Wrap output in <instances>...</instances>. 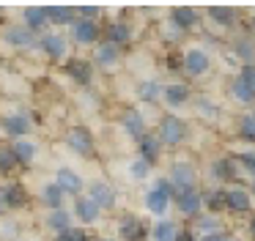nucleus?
I'll return each mask as SVG.
<instances>
[{
    "label": "nucleus",
    "instance_id": "obj_9",
    "mask_svg": "<svg viewBox=\"0 0 255 241\" xmlns=\"http://www.w3.org/2000/svg\"><path fill=\"white\" fill-rule=\"evenodd\" d=\"M0 200H3V208H22L28 203V192L22 184H6L0 192Z\"/></svg>",
    "mask_w": 255,
    "mask_h": 241
},
{
    "label": "nucleus",
    "instance_id": "obj_46",
    "mask_svg": "<svg viewBox=\"0 0 255 241\" xmlns=\"http://www.w3.org/2000/svg\"><path fill=\"white\" fill-rule=\"evenodd\" d=\"M176 241H195V239H192L189 230H181V233H176Z\"/></svg>",
    "mask_w": 255,
    "mask_h": 241
},
{
    "label": "nucleus",
    "instance_id": "obj_48",
    "mask_svg": "<svg viewBox=\"0 0 255 241\" xmlns=\"http://www.w3.org/2000/svg\"><path fill=\"white\" fill-rule=\"evenodd\" d=\"M250 230H253V236H255V219H253V225H250Z\"/></svg>",
    "mask_w": 255,
    "mask_h": 241
},
{
    "label": "nucleus",
    "instance_id": "obj_25",
    "mask_svg": "<svg viewBox=\"0 0 255 241\" xmlns=\"http://www.w3.org/2000/svg\"><path fill=\"white\" fill-rule=\"evenodd\" d=\"M129 38H132V30H129L127 22H113L110 27H107V41L116 44V47H121V44H127Z\"/></svg>",
    "mask_w": 255,
    "mask_h": 241
},
{
    "label": "nucleus",
    "instance_id": "obj_24",
    "mask_svg": "<svg viewBox=\"0 0 255 241\" xmlns=\"http://www.w3.org/2000/svg\"><path fill=\"white\" fill-rule=\"evenodd\" d=\"M41 197H44V203L50 206V211H55V208H63V189L52 181V184H44V189H41Z\"/></svg>",
    "mask_w": 255,
    "mask_h": 241
},
{
    "label": "nucleus",
    "instance_id": "obj_3",
    "mask_svg": "<svg viewBox=\"0 0 255 241\" xmlns=\"http://www.w3.org/2000/svg\"><path fill=\"white\" fill-rule=\"evenodd\" d=\"M88 197L99 208H113L116 206V189H113L110 184H105V181H94V184L88 186Z\"/></svg>",
    "mask_w": 255,
    "mask_h": 241
},
{
    "label": "nucleus",
    "instance_id": "obj_34",
    "mask_svg": "<svg viewBox=\"0 0 255 241\" xmlns=\"http://www.w3.org/2000/svg\"><path fill=\"white\" fill-rule=\"evenodd\" d=\"M239 134L247 142H255V115H244V118L239 120Z\"/></svg>",
    "mask_w": 255,
    "mask_h": 241
},
{
    "label": "nucleus",
    "instance_id": "obj_16",
    "mask_svg": "<svg viewBox=\"0 0 255 241\" xmlns=\"http://www.w3.org/2000/svg\"><path fill=\"white\" fill-rule=\"evenodd\" d=\"M77 19V11L72 5H47V22L52 25H72Z\"/></svg>",
    "mask_w": 255,
    "mask_h": 241
},
{
    "label": "nucleus",
    "instance_id": "obj_1",
    "mask_svg": "<svg viewBox=\"0 0 255 241\" xmlns=\"http://www.w3.org/2000/svg\"><path fill=\"white\" fill-rule=\"evenodd\" d=\"M195 178H198V173H195L192 164L187 162H176L170 167V184L176 186V192H184V189H195Z\"/></svg>",
    "mask_w": 255,
    "mask_h": 241
},
{
    "label": "nucleus",
    "instance_id": "obj_20",
    "mask_svg": "<svg viewBox=\"0 0 255 241\" xmlns=\"http://www.w3.org/2000/svg\"><path fill=\"white\" fill-rule=\"evenodd\" d=\"M167 206H170V195H165V192L151 189L148 195H145V208H148L151 214H156V217H162V214L167 211Z\"/></svg>",
    "mask_w": 255,
    "mask_h": 241
},
{
    "label": "nucleus",
    "instance_id": "obj_37",
    "mask_svg": "<svg viewBox=\"0 0 255 241\" xmlns=\"http://www.w3.org/2000/svg\"><path fill=\"white\" fill-rule=\"evenodd\" d=\"M203 200L209 203L211 211H220V208L225 206V189H222V192H209V195H206Z\"/></svg>",
    "mask_w": 255,
    "mask_h": 241
},
{
    "label": "nucleus",
    "instance_id": "obj_11",
    "mask_svg": "<svg viewBox=\"0 0 255 241\" xmlns=\"http://www.w3.org/2000/svg\"><path fill=\"white\" fill-rule=\"evenodd\" d=\"M3 131L14 140H25L30 131V120L25 115H8V118H3Z\"/></svg>",
    "mask_w": 255,
    "mask_h": 241
},
{
    "label": "nucleus",
    "instance_id": "obj_33",
    "mask_svg": "<svg viewBox=\"0 0 255 241\" xmlns=\"http://www.w3.org/2000/svg\"><path fill=\"white\" fill-rule=\"evenodd\" d=\"M176 225L173 222H159L154 228V241H176Z\"/></svg>",
    "mask_w": 255,
    "mask_h": 241
},
{
    "label": "nucleus",
    "instance_id": "obj_35",
    "mask_svg": "<svg viewBox=\"0 0 255 241\" xmlns=\"http://www.w3.org/2000/svg\"><path fill=\"white\" fill-rule=\"evenodd\" d=\"M233 49H236L239 58H244L247 63H253V58H255V44H253V41H247V38H239V41L233 44Z\"/></svg>",
    "mask_w": 255,
    "mask_h": 241
},
{
    "label": "nucleus",
    "instance_id": "obj_18",
    "mask_svg": "<svg viewBox=\"0 0 255 241\" xmlns=\"http://www.w3.org/2000/svg\"><path fill=\"white\" fill-rule=\"evenodd\" d=\"M47 228L55 230L58 236L66 233V230L72 228V214H69L66 208H55V211H50L47 214Z\"/></svg>",
    "mask_w": 255,
    "mask_h": 241
},
{
    "label": "nucleus",
    "instance_id": "obj_36",
    "mask_svg": "<svg viewBox=\"0 0 255 241\" xmlns=\"http://www.w3.org/2000/svg\"><path fill=\"white\" fill-rule=\"evenodd\" d=\"M17 167V159H14L11 148H0V173H11Z\"/></svg>",
    "mask_w": 255,
    "mask_h": 241
},
{
    "label": "nucleus",
    "instance_id": "obj_19",
    "mask_svg": "<svg viewBox=\"0 0 255 241\" xmlns=\"http://www.w3.org/2000/svg\"><path fill=\"white\" fill-rule=\"evenodd\" d=\"M66 71L80 82V85L91 82V77H94V69H91V63H88V60H80V58H72V60H69V63H66Z\"/></svg>",
    "mask_w": 255,
    "mask_h": 241
},
{
    "label": "nucleus",
    "instance_id": "obj_28",
    "mask_svg": "<svg viewBox=\"0 0 255 241\" xmlns=\"http://www.w3.org/2000/svg\"><path fill=\"white\" fill-rule=\"evenodd\" d=\"M94 60H96L99 66H113V63L118 60V47H116V44H110V41L99 44V47H96Z\"/></svg>",
    "mask_w": 255,
    "mask_h": 241
},
{
    "label": "nucleus",
    "instance_id": "obj_51",
    "mask_svg": "<svg viewBox=\"0 0 255 241\" xmlns=\"http://www.w3.org/2000/svg\"><path fill=\"white\" fill-rule=\"evenodd\" d=\"M253 192H255V181H253Z\"/></svg>",
    "mask_w": 255,
    "mask_h": 241
},
{
    "label": "nucleus",
    "instance_id": "obj_22",
    "mask_svg": "<svg viewBox=\"0 0 255 241\" xmlns=\"http://www.w3.org/2000/svg\"><path fill=\"white\" fill-rule=\"evenodd\" d=\"M162 96H165V102L170 104V107H181L189 99V88L181 85V82H173V85H167L165 91H162Z\"/></svg>",
    "mask_w": 255,
    "mask_h": 241
},
{
    "label": "nucleus",
    "instance_id": "obj_47",
    "mask_svg": "<svg viewBox=\"0 0 255 241\" xmlns=\"http://www.w3.org/2000/svg\"><path fill=\"white\" fill-rule=\"evenodd\" d=\"M200 113H214V107L209 102H200Z\"/></svg>",
    "mask_w": 255,
    "mask_h": 241
},
{
    "label": "nucleus",
    "instance_id": "obj_38",
    "mask_svg": "<svg viewBox=\"0 0 255 241\" xmlns=\"http://www.w3.org/2000/svg\"><path fill=\"white\" fill-rule=\"evenodd\" d=\"M198 228L203 230L206 236H209V233H220V219H217V217H200Z\"/></svg>",
    "mask_w": 255,
    "mask_h": 241
},
{
    "label": "nucleus",
    "instance_id": "obj_44",
    "mask_svg": "<svg viewBox=\"0 0 255 241\" xmlns=\"http://www.w3.org/2000/svg\"><path fill=\"white\" fill-rule=\"evenodd\" d=\"M154 189L165 192V195H170V197H173V192H176V189H173V184H170V181H167V178H159V181H156V184H154Z\"/></svg>",
    "mask_w": 255,
    "mask_h": 241
},
{
    "label": "nucleus",
    "instance_id": "obj_50",
    "mask_svg": "<svg viewBox=\"0 0 255 241\" xmlns=\"http://www.w3.org/2000/svg\"><path fill=\"white\" fill-rule=\"evenodd\" d=\"M102 241H113V239H102Z\"/></svg>",
    "mask_w": 255,
    "mask_h": 241
},
{
    "label": "nucleus",
    "instance_id": "obj_23",
    "mask_svg": "<svg viewBox=\"0 0 255 241\" xmlns=\"http://www.w3.org/2000/svg\"><path fill=\"white\" fill-rule=\"evenodd\" d=\"M11 153H14V159H17V164H30L36 156V142H30L28 137H25V140H17L11 145Z\"/></svg>",
    "mask_w": 255,
    "mask_h": 241
},
{
    "label": "nucleus",
    "instance_id": "obj_7",
    "mask_svg": "<svg viewBox=\"0 0 255 241\" xmlns=\"http://www.w3.org/2000/svg\"><path fill=\"white\" fill-rule=\"evenodd\" d=\"M176 203H178V211L187 214V217H195L203 206V197H200L198 189H184V192H176Z\"/></svg>",
    "mask_w": 255,
    "mask_h": 241
},
{
    "label": "nucleus",
    "instance_id": "obj_8",
    "mask_svg": "<svg viewBox=\"0 0 255 241\" xmlns=\"http://www.w3.org/2000/svg\"><path fill=\"white\" fill-rule=\"evenodd\" d=\"M72 38L77 44H94L99 38V27L96 22H88V19H74L72 22Z\"/></svg>",
    "mask_w": 255,
    "mask_h": 241
},
{
    "label": "nucleus",
    "instance_id": "obj_17",
    "mask_svg": "<svg viewBox=\"0 0 255 241\" xmlns=\"http://www.w3.org/2000/svg\"><path fill=\"white\" fill-rule=\"evenodd\" d=\"M22 19H25V27H28V30H41V27L47 25V5H28Z\"/></svg>",
    "mask_w": 255,
    "mask_h": 241
},
{
    "label": "nucleus",
    "instance_id": "obj_12",
    "mask_svg": "<svg viewBox=\"0 0 255 241\" xmlns=\"http://www.w3.org/2000/svg\"><path fill=\"white\" fill-rule=\"evenodd\" d=\"M99 211L102 208L96 206L91 197H77V203H74V217H77L80 222H85V225L96 222V219H99Z\"/></svg>",
    "mask_w": 255,
    "mask_h": 241
},
{
    "label": "nucleus",
    "instance_id": "obj_39",
    "mask_svg": "<svg viewBox=\"0 0 255 241\" xmlns=\"http://www.w3.org/2000/svg\"><path fill=\"white\" fill-rule=\"evenodd\" d=\"M55 241H88V236H85V230H80V228H69L66 233H61Z\"/></svg>",
    "mask_w": 255,
    "mask_h": 241
},
{
    "label": "nucleus",
    "instance_id": "obj_32",
    "mask_svg": "<svg viewBox=\"0 0 255 241\" xmlns=\"http://www.w3.org/2000/svg\"><path fill=\"white\" fill-rule=\"evenodd\" d=\"M231 91H233V96H236L239 102H244V104L255 102V88L244 85V82L239 80V77H236V80H233V88H231Z\"/></svg>",
    "mask_w": 255,
    "mask_h": 241
},
{
    "label": "nucleus",
    "instance_id": "obj_10",
    "mask_svg": "<svg viewBox=\"0 0 255 241\" xmlns=\"http://www.w3.org/2000/svg\"><path fill=\"white\" fill-rule=\"evenodd\" d=\"M55 184L63 189V195H80V189H83V178H80L72 167H61V170H58Z\"/></svg>",
    "mask_w": 255,
    "mask_h": 241
},
{
    "label": "nucleus",
    "instance_id": "obj_21",
    "mask_svg": "<svg viewBox=\"0 0 255 241\" xmlns=\"http://www.w3.org/2000/svg\"><path fill=\"white\" fill-rule=\"evenodd\" d=\"M225 206L236 214H244V211H250V195L244 189H228L225 192Z\"/></svg>",
    "mask_w": 255,
    "mask_h": 241
},
{
    "label": "nucleus",
    "instance_id": "obj_40",
    "mask_svg": "<svg viewBox=\"0 0 255 241\" xmlns=\"http://www.w3.org/2000/svg\"><path fill=\"white\" fill-rule=\"evenodd\" d=\"M148 170H151V164H145L143 159H134L132 162V167H129V173H132V178H145V175H148Z\"/></svg>",
    "mask_w": 255,
    "mask_h": 241
},
{
    "label": "nucleus",
    "instance_id": "obj_30",
    "mask_svg": "<svg viewBox=\"0 0 255 241\" xmlns=\"http://www.w3.org/2000/svg\"><path fill=\"white\" fill-rule=\"evenodd\" d=\"M209 16L217 22V25H225V27H231L233 22H236V11H233V8H222V5H211Z\"/></svg>",
    "mask_w": 255,
    "mask_h": 241
},
{
    "label": "nucleus",
    "instance_id": "obj_5",
    "mask_svg": "<svg viewBox=\"0 0 255 241\" xmlns=\"http://www.w3.org/2000/svg\"><path fill=\"white\" fill-rule=\"evenodd\" d=\"M184 137V123L178 118H165L159 123V142H165V145H178Z\"/></svg>",
    "mask_w": 255,
    "mask_h": 241
},
{
    "label": "nucleus",
    "instance_id": "obj_43",
    "mask_svg": "<svg viewBox=\"0 0 255 241\" xmlns=\"http://www.w3.org/2000/svg\"><path fill=\"white\" fill-rule=\"evenodd\" d=\"M239 162H242V167L247 170V173L255 175V153H242V156H239Z\"/></svg>",
    "mask_w": 255,
    "mask_h": 241
},
{
    "label": "nucleus",
    "instance_id": "obj_6",
    "mask_svg": "<svg viewBox=\"0 0 255 241\" xmlns=\"http://www.w3.org/2000/svg\"><path fill=\"white\" fill-rule=\"evenodd\" d=\"M39 47L44 49V55H50L52 60H61L63 55H66L69 44H66V38H63L61 33H44L41 41H39Z\"/></svg>",
    "mask_w": 255,
    "mask_h": 241
},
{
    "label": "nucleus",
    "instance_id": "obj_2",
    "mask_svg": "<svg viewBox=\"0 0 255 241\" xmlns=\"http://www.w3.org/2000/svg\"><path fill=\"white\" fill-rule=\"evenodd\" d=\"M66 142L74 153H80V156H91V153H94V134H91L85 126H74V129L69 131Z\"/></svg>",
    "mask_w": 255,
    "mask_h": 241
},
{
    "label": "nucleus",
    "instance_id": "obj_29",
    "mask_svg": "<svg viewBox=\"0 0 255 241\" xmlns=\"http://www.w3.org/2000/svg\"><path fill=\"white\" fill-rule=\"evenodd\" d=\"M162 91H165V88H162L156 80H143L137 85V96L143 99V102H156V99L162 96Z\"/></svg>",
    "mask_w": 255,
    "mask_h": 241
},
{
    "label": "nucleus",
    "instance_id": "obj_15",
    "mask_svg": "<svg viewBox=\"0 0 255 241\" xmlns=\"http://www.w3.org/2000/svg\"><path fill=\"white\" fill-rule=\"evenodd\" d=\"M121 123H124V129H127V134L134 137V140H140V137L145 134V120H143V115H140L137 110H127Z\"/></svg>",
    "mask_w": 255,
    "mask_h": 241
},
{
    "label": "nucleus",
    "instance_id": "obj_14",
    "mask_svg": "<svg viewBox=\"0 0 255 241\" xmlns=\"http://www.w3.org/2000/svg\"><path fill=\"white\" fill-rule=\"evenodd\" d=\"M184 69L195 77L203 74V71L209 69V55H206L203 49H189V52L184 55Z\"/></svg>",
    "mask_w": 255,
    "mask_h": 241
},
{
    "label": "nucleus",
    "instance_id": "obj_41",
    "mask_svg": "<svg viewBox=\"0 0 255 241\" xmlns=\"http://www.w3.org/2000/svg\"><path fill=\"white\" fill-rule=\"evenodd\" d=\"M239 80H242L244 85L255 88V63H244V69H242V74H239Z\"/></svg>",
    "mask_w": 255,
    "mask_h": 241
},
{
    "label": "nucleus",
    "instance_id": "obj_26",
    "mask_svg": "<svg viewBox=\"0 0 255 241\" xmlns=\"http://www.w3.org/2000/svg\"><path fill=\"white\" fill-rule=\"evenodd\" d=\"M211 173H214V178L220 181H233L239 173V167L233 164V159H217L214 164H211Z\"/></svg>",
    "mask_w": 255,
    "mask_h": 241
},
{
    "label": "nucleus",
    "instance_id": "obj_27",
    "mask_svg": "<svg viewBox=\"0 0 255 241\" xmlns=\"http://www.w3.org/2000/svg\"><path fill=\"white\" fill-rule=\"evenodd\" d=\"M195 22H198V11H195V8H189V5L173 8V25H176V27L187 30V27H192Z\"/></svg>",
    "mask_w": 255,
    "mask_h": 241
},
{
    "label": "nucleus",
    "instance_id": "obj_42",
    "mask_svg": "<svg viewBox=\"0 0 255 241\" xmlns=\"http://www.w3.org/2000/svg\"><path fill=\"white\" fill-rule=\"evenodd\" d=\"M80 14V19H88V22H96V16H99V8L96 5H80V8H74Z\"/></svg>",
    "mask_w": 255,
    "mask_h": 241
},
{
    "label": "nucleus",
    "instance_id": "obj_13",
    "mask_svg": "<svg viewBox=\"0 0 255 241\" xmlns=\"http://www.w3.org/2000/svg\"><path fill=\"white\" fill-rule=\"evenodd\" d=\"M159 153H162L159 137H154V134H143V137H140V159H143L145 164H154L156 159H159Z\"/></svg>",
    "mask_w": 255,
    "mask_h": 241
},
{
    "label": "nucleus",
    "instance_id": "obj_49",
    "mask_svg": "<svg viewBox=\"0 0 255 241\" xmlns=\"http://www.w3.org/2000/svg\"><path fill=\"white\" fill-rule=\"evenodd\" d=\"M0 211H3V200H0Z\"/></svg>",
    "mask_w": 255,
    "mask_h": 241
},
{
    "label": "nucleus",
    "instance_id": "obj_4",
    "mask_svg": "<svg viewBox=\"0 0 255 241\" xmlns=\"http://www.w3.org/2000/svg\"><path fill=\"white\" fill-rule=\"evenodd\" d=\"M3 38H6V44H11V47H19V49L33 47V44H36L33 30H28L25 25H11V27H6V30H3Z\"/></svg>",
    "mask_w": 255,
    "mask_h": 241
},
{
    "label": "nucleus",
    "instance_id": "obj_31",
    "mask_svg": "<svg viewBox=\"0 0 255 241\" xmlns=\"http://www.w3.org/2000/svg\"><path fill=\"white\" fill-rule=\"evenodd\" d=\"M140 228H143V225H140L137 217H124L121 219V236H124V239H129V241H134L140 236Z\"/></svg>",
    "mask_w": 255,
    "mask_h": 241
},
{
    "label": "nucleus",
    "instance_id": "obj_45",
    "mask_svg": "<svg viewBox=\"0 0 255 241\" xmlns=\"http://www.w3.org/2000/svg\"><path fill=\"white\" fill-rule=\"evenodd\" d=\"M200 241H228V236L220 230V233H209V236H203Z\"/></svg>",
    "mask_w": 255,
    "mask_h": 241
},
{
    "label": "nucleus",
    "instance_id": "obj_52",
    "mask_svg": "<svg viewBox=\"0 0 255 241\" xmlns=\"http://www.w3.org/2000/svg\"><path fill=\"white\" fill-rule=\"evenodd\" d=\"M228 241H231V239H228Z\"/></svg>",
    "mask_w": 255,
    "mask_h": 241
}]
</instances>
